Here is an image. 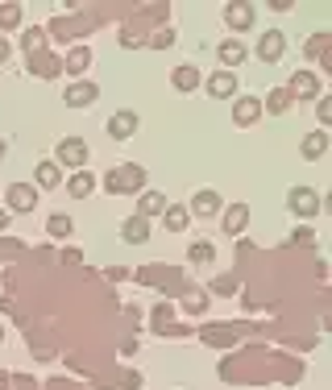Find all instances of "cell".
Listing matches in <instances>:
<instances>
[{
    "mask_svg": "<svg viewBox=\"0 0 332 390\" xmlns=\"http://www.w3.org/2000/svg\"><path fill=\"white\" fill-rule=\"evenodd\" d=\"M162 220H166V228H170V233H183V228H187V220H191V212L183 208V204H166Z\"/></svg>",
    "mask_w": 332,
    "mask_h": 390,
    "instance_id": "ffe728a7",
    "label": "cell"
},
{
    "mask_svg": "<svg viewBox=\"0 0 332 390\" xmlns=\"http://www.w3.org/2000/svg\"><path fill=\"white\" fill-rule=\"evenodd\" d=\"M170 83H175V92H199L204 75H199V67L183 63V67H175V71H170Z\"/></svg>",
    "mask_w": 332,
    "mask_h": 390,
    "instance_id": "8fae6325",
    "label": "cell"
},
{
    "mask_svg": "<svg viewBox=\"0 0 332 390\" xmlns=\"http://www.w3.org/2000/svg\"><path fill=\"white\" fill-rule=\"evenodd\" d=\"M120 241L125 245H145L150 241V224H145L142 216H129L125 224H120Z\"/></svg>",
    "mask_w": 332,
    "mask_h": 390,
    "instance_id": "9a60e30c",
    "label": "cell"
},
{
    "mask_svg": "<svg viewBox=\"0 0 332 390\" xmlns=\"http://www.w3.org/2000/svg\"><path fill=\"white\" fill-rule=\"evenodd\" d=\"M316 117H320V125H328V121H332V100H328V96L316 104Z\"/></svg>",
    "mask_w": 332,
    "mask_h": 390,
    "instance_id": "83f0119b",
    "label": "cell"
},
{
    "mask_svg": "<svg viewBox=\"0 0 332 390\" xmlns=\"http://www.w3.org/2000/svg\"><path fill=\"white\" fill-rule=\"evenodd\" d=\"M286 96L291 100H316L320 96V75L316 71H295L286 83Z\"/></svg>",
    "mask_w": 332,
    "mask_h": 390,
    "instance_id": "8992f818",
    "label": "cell"
},
{
    "mask_svg": "<svg viewBox=\"0 0 332 390\" xmlns=\"http://www.w3.org/2000/svg\"><path fill=\"white\" fill-rule=\"evenodd\" d=\"M187 212L191 216H216V212H220V195L216 191H195L191 204H187Z\"/></svg>",
    "mask_w": 332,
    "mask_h": 390,
    "instance_id": "5bb4252c",
    "label": "cell"
},
{
    "mask_svg": "<svg viewBox=\"0 0 332 390\" xmlns=\"http://www.w3.org/2000/svg\"><path fill=\"white\" fill-rule=\"evenodd\" d=\"M4 224H9V212H0V228H4Z\"/></svg>",
    "mask_w": 332,
    "mask_h": 390,
    "instance_id": "836d02e7",
    "label": "cell"
},
{
    "mask_svg": "<svg viewBox=\"0 0 332 390\" xmlns=\"http://www.w3.org/2000/svg\"><path fill=\"white\" fill-rule=\"evenodd\" d=\"M245 224H249V204H233V208H224L220 228H224L229 237H241V233H245Z\"/></svg>",
    "mask_w": 332,
    "mask_h": 390,
    "instance_id": "30bf717a",
    "label": "cell"
},
{
    "mask_svg": "<svg viewBox=\"0 0 332 390\" xmlns=\"http://www.w3.org/2000/svg\"><path fill=\"white\" fill-rule=\"evenodd\" d=\"M21 25V4H0V29H17Z\"/></svg>",
    "mask_w": 332,
    "mask_h": 390,
    "instance_id": "484cf974",
    "label": "cell"
},
{
    "mask_svg": "<svg viewBox=\"0 0 332 390\" xmlns=\"http://www.w3.org/2000/svg\"><path fill=\"white\" fill-rule=\"evenodd\" d=\"M170 42H175V29H166V33H158V38H154V46H170Z\"/></svg>",
    "mask_w": 332,
    "mask_h": 390,
    "instance_id": "4dcf8cb0",
    "label": "cell"
},
{
    "mask_svg": "<svg viewBox=\"0 0 332 390\" xmlns=\"http://www.w3.org/2000/svg\"><path fill=\"white\" fill-rule=\"evenodd\" d=\"M261 117V100L258 96H237L233 100V125H254Z\"/></svg>",
    "mask_w": 332,
    "mask_h": 390,
    "instance_id": "7c38bea8",
    "label": "cell"
},
{
    "mask_svg": "<svg viewBox=\"0 0 332 390\" xmlns=\"http://www.w3.org/2000/svg\"><path fill=\"white\" fill-rule=\"evenodd\" d=\"M299 154H304L308 162H320V158L328 154V133H324V129H311L308 137H304V146H299Z\"/></svg>",
    "mask_w": 332,
    "mask_h": 390,
    "instance_id": "4fadbf2b",
    "label": "cell"
},
{
    "mask_svg": "<svg viewBox=\"0 0 332 390\" xmlns=\"http://www.w3.org/2000/svg\"><path fill=\"white\" fill-rule=\"evenodd\" d=\"M33 179H38V187H42V191H54V187L63 183V167H58V162H38Z\"/></svg>",
    "mask_w": 332,
    "mask_h": 390,
    "instance_id": "ac0fdd59",
    "label": "cell"
},
{
    "mask_svg": "<svg viewBox=\"0 0 332 390\" xmlns=\"http://www.w3.org/2000/svg\"><path fill=\"white\" fill-rule=\"evenodd\" d=\"M224 21L233 25V29H249V25H254V9H249V4H229V9H224Z\"/></svg>",
    "mask_w": 332,
    "mask_h": 390,
    "instance_id": "44dd1931",
    "label": "cell"
},
{
    "mask_svg": "<svg viewBox=\"0 0 332 390\" xmlns=\"http://www.w3.org/2000/svg\"><path fill=\"white\" fill-rule=\"evenodd\" d=\"M25 50H29V54H33V50H42V33H38V29H29V33H25Z\"/></svg>",
    "mask_w": 332,
    "mask_h": 390,
    "instance_id": "f1b7e54d",
    "label": "cell"
},
{
    "mask_svg": "<svg viewBox=\"0 0 332 390\" xmlns=\"http://www.w3.org/2000/svg\"><path fill=\"white\" fill-rule=\"evenodd\" d=\"M212 291H216V295H233V291H237V278H233V274L216 278V283H212Z\"/></svg>",
    "mask_w": 332,
    "mask_h": 390,
    "instance_id": "4316f807",
    "label": "cell"
},
{
    "mask_svg": "<svg viewBox=\"0 0 332 390\" xmlns=\"http://www.w3.org/2000/svg\"><path fill=\"white\" fill-rule=\"evenodd\" d=\"M166 212V195L162 191H142V204H138V216L150 220V216H162Z\"/></svg>",
    "mask_w": 332,
    "mask_h": 390,
    "instance_id": "d6986e66",
    "label": "cell"
},
{
    "mask_svg": "<svg viewBox=\"0 0 332 390\" xmlns=\"http://www.w3.org/2000/svg\"><path fill=\"white\" fill-rule=\"evenodd\" d=\"M33 208H38V187H33V183H13V187H9V212L25 216V212H33Z\"/></svg>",
    "mask_w": 332,
    "mask_h": 390,
    "instance_id": "52a82bcc",
    "label": "cell"
},
{
    "mask_svg": "<svg viewBox=\"0 0 332 390\" xmlns=\"http://www.w3.org/2000/svg\"><path fill=\"white\" fill-rule=\"evenodd\" d=\"M283 50H286V38L279 33V29H266V33L258 38V58L261 63H279Z\"/></svg>",
    "mask_w": 332,
    "mask_h": 390,
    "instance_id": "9c48e42d",
    "label": "cell"
},
{
    "mask_svg": "<svg viewBox=\"0 0 332 390\" xmlns=\"http://www.w3.org/2000/svg\"><path fill=\"white\" fill-rule=\"evenodd\" d=\"M104 187H108L113 195L138 191V187H145V171H142V167H117V171L104 174Z\"/></svg>",
    "mask_w": 332,
    "mask_h": 390,
    "instance_id": "6da1fadb",
    "label": "cell"
},
{
    "mask_svg": "<svg viewBox=\"0 0 332 390\" xmlns=\"http://www.w3.org/2000/svg\"><path fill=\"white\" fill-rule=\"evenodd\" d=\"M88 67H92V50H71V54H67V75H83L88 71Z\"/></svg>",
    "mask_w": 332,
    "mask_h": 390,
    "instance_id": "603a6c76",
    "label": "cell"
},
{
    "mask_svg": "<svg viewBox=\"0 0 332 390\" xmlns=\"http://www.w3.org/2000/svg\"><path fill=\"white\" fill-rule=\"evenodd\" d=\"M46 228H50V237H58V241H63V237H71V233H75V220L63 216V212H54Z\"/></svg>",
    "mask_w": 332,
    "mask_h": 390,
    "instance_id": "cb8c5ba5",
    "label": "cell"
},
{
    "mask_svg": "<svg viewBox=\"0 0 332 390\" xmlns=\"http://www.w3.org/2000/svg\"><path fill=\"white\" fill-rule=\"evenodd\" d=\"M63 100H67V108H88V104L100 100V88L88 83V79H79V83H71V88L63 92Z\"/></svg>",
    "mask_w": 332,
    "mask_h": 390,
    "instance_id": "ba28073f",
    "label": "cell"
},
{
    "mask_svg": "<svg viewBox=\"0 0 332 390\" xmlns=\"http://www.w3.org/2000/svg\"><path fill=\"white\" fill-rule=\"evenodd\" d=\"M286 212L299 216V220L320 216V195L311 191V187H291V191H286Z\"/></svg>",
    "mask_w": 332,
    "mask_h": 390,
    "instance_id": "7a4b0ae2",
    "label": "cell"
},
{
    "mask_svg": "<svg viewBox=\"0 0 332 390\" xmlns=\"http://www.w3.org/2000/svg\"><path fill=\"white\" fill-rule=\"evenodd\" d=\"M216 58L224 63V71H237V67L245 63V58H249V54H245V46H241V42H220Z\"/></svg>",
    "mask_w": 332,
    "mask_h": 390,
    "instance_id": "e0dca14e",
    "label": "cell"
},
{
    "mask_svg": "<svg viewBox=\"0 0 332 390\" xmlns=\"http://www.w3.org/2000/svg\"><path fill=\"white\" fill-rule=\"evenodd\" d=\"M138 129H142V117H138L133 108H117V112L108 117V137H113V142H129Z\"/></svg>",
    "mask_w": 332,
    "mask_h": 390,
    "instance_id": "277c9868",
    "label": "cell"
},
{
    "mask_svg": "<svg viewBox=\"0 0 332 390\" xmlns=\"http://www.w3.org/2000/svg\"><path fill=\"white\" fill-rule=\"evenodd\" d=\"M187 258H191V262H195V266H208V262H212V258H216L212 241H195V245H191V249H187Z\"/></svg>",
    "mask_w": 332,
    "mask_h": 390,
    "instance_id": "d4e9b609",
    "label": "cell"
},
{
    "mask_svg": "<svg viewBox=\"0 0 332 390\" xmlns=\"http://www.w3.org/2000/svg\"><path fill=\"white\" fill-rule=\"evenodd\" d=\"M204 88H208V96L212 100H237L241 83H237V71H216L204 79Z\"/></svg>",
    "mask_w": 332,
    "mask_h": 390,
    "instance_id": "5b68a950",
    "label": "cell"
},
{
    "mask_svg": "<svg viewBox=\"0 0 332 390\" xmlns=\"http://www.w3.org/2000/svg\"><path fill=\"white\" fill-rule=\"evenodd\" d=\"M0 341H4V324H0Z\"/></svg>",
    "mask_w": 332,
    "mask_h": 390,
    "instance_id": "e575fe53",
    "label": "cell"
},
{
    "mask_svg": "<svg viewBox=\"0 0 332 390\" xmlns=\"http://www.w3.org/2000/svg\"><path fill=\"white\" fill-rule=\"evenodd\" d=\"M92 191H95V174L92 171H75L71 179H67V195H71V199H88Z\"/></svg>",
    "mask_w": 332,
    "mask_h": 390,
    "instance_id": "2e32d148",
    "label": "cell"
},
{
    "mask_svg": "<svg viewBox=\"0 0 332 390\" xmlns=\"http://www.w3.org/2000/svg\"><path fill=\"white\" fill-rule=\"evenodd\" d=\"M54 162H58V167H71V171H83V162H88V142H83V137H63L58 149H54Z\"/></svg>",
    "mask_w": 332,
    "mask_h": 390,
    "instance_id": "3957f363",
    "label": "cell"
},
{
    "mask_svg": "<svg viewBox=\"0 0 332 390\" xmlns=\"http://www.w3.org/2000/svg\"><path fill=\"white\" fill-rule=\"evenodd\" d=\"M4 154H9V142H4V137H0V162H4Z\"/></svg>",
    "mask_w": 332,
    "mask_h": 390,
    "instance_id": "d6a6232c",
    "label": "cell"
},
{
    "mask_svg": "<svg viewBox=\"0 0 332 390\" xmlns=\"http://www.w3.org/2000/svg\"><path fill=\"white\" fill-rule=\"evenodd\" d=\"M324 42H328L324 33H320V38H311V42H308V54H320V50H324Z\"/></svg>",
    "mask_w": 332,
    "mask_h": 390,
    "instance_id": "f546056e",
    "label": "cell"
},
{
    "mask_svg": "<svg viewBox=\"0 0 332 390\" xmlns=\"http://www.w3.org/2000/svg\"><path fill=\"white\" fill-rule=\"evenodd\" d=\"M9 54H13V50H9V42H4V38H0V67L9 63Z\"/></svg>",
    "mask_w": 332,
    "mask_h": 390,
    "instance_id": "1f68e13d",
    "label": "cell"
},
{
    "mask_svg": "<svg viewBox=\"0 0 332 390\" xmlns=\"http://www.w3.org/2000/svg\"><path fill=\"white\" fill-rule=\"evenodd\" d=\"M291 104H295V100L286 96V88H279V92H270V96L261 100V112H270V117H283Z\"/></svg>",
    "mask_w": 332,
    "mask_h": 390,
    "instance_id": "7402d4cb",
    "label": "cell"
}]
</instances>
